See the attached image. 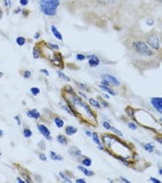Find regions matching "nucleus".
Masks as SVG:
<instances>
[{"label":"nucleus","instance_id":"obj_19","mask_svg":"<svg viewBox=\"0 0 162 183\" xmlns=\"http://www.w3.org/2000/svg\"><path fill=\"white\" fill-rule=\"evenodd\" d=\"M32 57H34V59H36V60L41 57V50L38 48V45H36L35 47H34V50H32Z\"/></svg>","mask_w":162,"mask_h":183},{"label":"nucleus","instance_id":"obj_32","mask_svg":"<svg viewBox=\"0 0 162 183\" xmlns=\"http://www.w3.org/2000/svg\"><path fill=\"white\" fill-rule=\"evenodd\" d=\"M30 77H32V72L29 71V70H24L23 71V77L24 79H29Z\"/></svg>","mask_w":162,"mask_h":183},{"label":"nucleus","instance_id":"obj_49","mask_svg":"<svg viewBox=\"0 0 162 183\" xmlns=\"http://www.w3.org/2000/svg\"><path fill=\"white\" fill-rule=\"evenodd\" d=\"M160 42H161V45H162V32L160 33Z\"/></svg>","mask_w":162,"mask_h":183},{"label":"nucleus","instance_id":"obj_34","mask_svg":"<svg viewBox=\"0 0 162 183\" xmlns=\"http://www.w3.org/2000/svg\"><path fill=\"white\" fill-rule=\"evenodd\" d=\"M103 126H104L105 129H107V130H111V128H112V126H111L108 121H104V123H103Z\"/></svg>","mask_w":162,"mask_h":183},{"label":"nucleus","instance_id":"obj_16","mask_svg":"<svg viewBox=\"0 0 162 183\" xmlns=\"http://www.w3.org/2000/svg\"><path fill=\"white\" fill-rule=\"evenodd\" d=\"M57 140H58L59 142L61 143L62 146H67L68 144V139L65 137V135H58V137H57Z\"/></svg>","mask_w":162,"mask_h":183},{"label":"nucleus","instance_id":"obj_25","mask_svg":"<svg viewBox=\"0 0 162 183\" xmlns=\"http://www.w3.org/2000/svg\"><path fill=\"white\" fill-rule=\"evenodd\" d=\"M55 125L58 126V128H63L64 127V120L62 119V118L58 117V116L55 118Z\"/></svg>","mask_w":162,"mask_h":183},{"label":"nucleus","instance_id":"obj_2","mask_svg":"<svg viewBox=\"0 0 162 183\" xmlns=\"http://www.w3.org/2000/svg\"><path fill=\"white\" fill-rule=\"evenodd\" d=\"M141 35L144 41L146 42L151 48L155 50L158 54H162V45L160 42V33L158 32V29L153 28L151 29L150 32L144 33L141 30Z\"/></svg>","mask_w":162,"mask_h":183},{"label":"nucleus","instance_id":"obj_47","mask_svg":"<svg viewBox=\"0 0 162 183\" xmlns=\"http://www.w3.org/2000/svg\"><path fill=\"white\" fill-rule=\"evenodd\" d=\"M86 134H87V136H92V133L89 131H86Z\"/></svg>","mask_w":162,"mask_h":183},{"label":"nucleus","instance_id":"obj_44","mask_svg":"<svg viewBox=\"0 0 162 183\" xmlns=\"http://www.w3.org/2000/svg\"><path fill=\"white\" fill-rule=\"evenodd\" d=\"M155 139H156L158 142H160L162 144V137H155Z\"/></svg>","mask_w":162,"mask_h":183},{"label":"nucleus","instance_id":"obj_4","mask_svg":"<svg viewBox=\"0 0 162 183\" xmlns=\"http://www.w3.org/2000/svg\"><path fill=\"white\" fill-rule=\"evenodd\" d=\"M84 1L94 9H109V11L118 9L122 2V0H84Z\"/></svg>","mask_w":162,"mask_h":183},{"label":"nucleus","instance_id":"obj_6","mask_svg":"<svg viewBox=\"0 0 162 183\" xmlns=\"http://www.w3.org/2000/svg\"><path fill=\"white\" fill-rule=\"evenodd\" d=\"M37 129H38V131L40 132L41 134L43 135L44 137L46 138L47 140H51L52 138H51V134H50V130L47 128L45 125H43V123H38L37 125Z\"/></svg>","mask_w":162,"mask_h":183},{"label":"nucleus","instance_id":"obj_42","mask_svg":"<svg viewBox=\"0 0 162 183\" xmlns=\"http://www.w3.org/2000/svg\"><path fill=\"white\" fill-rule=\"evenodd\" d=\"M76 182L78 183H85L86 182V180H85V179H76Z\"/></svg>","mask_w":162,"mask_h":183},{"label":"nucleus","instance_id":"obj_17","mask_svg":"<svg viewBox=\"0 0 162 183\" xmlns=\"http://www.w3.org/2000/svg\"><path fill=\"white\" fill-rule=\"evenodd\" d=\"M89 104L91 105V106L95 107V108H97V109H101V103H99L97 100H95V98H89Z\"/></svg>","mask_w":162,"mask_h":183},{"label":"nucleus","instance_id":"obj_21","mask_svg":"<svg viewBox=\"0 0 162 183\" xmlns=\"http://www.w3.org/2000/svg\"><path fill=\"white\" fill-rule=\"evenodd\" d=\"M74 83L76 84V86L81 89L82 91H90V88L88 86H86L85 84H82V83H80V82H74Z\"/></svg>","mask_w":162,"mask_h":183},{"label":"nucleus","instance_id":"obj_39","mask_svg":"<svg viewBox=\"0 0 162 183\" xmlns=\"http://www.w3.org/2000/svg\"><path fill=\"white\" fill-rule=\"evenodd\" d=\"M40 72H41V73H44V75H47V77H48V75H49V72L47 71L46 69H41V70H40Z\"/></svg>","mask_w":162,"mask_h":183},{"label":"nucleus","instance_id":"obj_51","mask_svg":"<svg viewBox=\"0 0 162 183\" xmlns=\"http://www.w3.org/2000/svg\"><path fill=\"white\" fill-rule=\"evenodd\" d=\"M2 135H3V131L2 130H0V137H2Z\"/></svg>","mask_w":162,"mask_h":183},{"label":"nucleus","instance_id":"obj_14","mask_svg":"<svg viewBox=\"0 0 162 183\" xmlns=\"http://www.w3.org/2000/svg\"><path fill=\"white\" fill-rule=\"evenodd\" d=\"M78 171H81V172L83 173V174L86 175V176H88V177H92L93 175H94V172H91V171L87 169L86 167H84V166H83V164H82V165H78Z\"/></svg>","mask_w":162,"mask_h":183},{"label":"nucleus","instance_id":"obj_50","mask_svg":"<svg viewBox=\"0 0 162 183\" xmlns=\"http://www.w3.org/2000/svg\"><path fill=\"white\" fill-rule=\"evenodd\" d=\"M159 174L162 176V167H159Z\"/></svg>","mask_w":162,"mask_h":183},{"label":"nucleus","instance_id":"obj_30","mask_svg":"<svg viewBox=\"0 0 162 183\" xmlns=\"http://www.w3.org/2000/svg\"><path fill=\"white\" fill-rule=\"evenodd\" d=\"M75 59L78 61H85L87 59V57H86L84 54H76V57H75Z\"/></svg>","mask_w":162,"mask_h":183},{"label":"nucleus","instance_id":"obj_12","mask_svg":"<svg viewBox=\"0 0 162 183\" xmlns=\"http://www.w3.org/2000/svg\"><path fill=\"white\" fill-rule=\"evenodd\" d=\"M78 160L81 161L82 164L85 166H91V164H92V160H91L89 157H87V156H84V155H82Z\"/></svg>","mask_w":162,"mask_h":183},{"label":"nucleus","instance_id":"obj_35","mask_svg":"<svg viewBox=\"0 0 162 183\" xmlns=\"http://www.w3.org/2000/svg\"><path fill=\"white\" fill-rule=\"evenodd\" d=\"M19 2H20V4L22 6H26L27 4H28L29 0H19Z\"/></svg>","mask_w":162,"mask_h":183},{"label":"nucleus","instance_id":"obj_53","mask_svg":"<svg viewBox=\"0 0 162 183\" xmlns=\"http://www.w3.org/2000/svg\"><path fill=\"white\" fill-rule=\"evenodd\" d=\"M159 22H160V23H161V24H162V16H161V17L159 18Z\"/></svg>","mask_w":162,"mask_h":183},{"label":"nucleus","instance_id":"obj_20","mask_svg":"<svg viewBox=\"0 0 162 183\" xmlns=\"http://www.w3.org/2000/svg\"><path fill=\"white\" fill-rule=\"evenodd\" d=\"M16 43L19 46H23L26 43V39L24 37H22V36H19V37L16 38Z\"/></svg>","mask_w":162,"mask_h":183},{"label":"nucleus","instance_id":"obj_45","mask_svg":"<svg viewBox=\"0 0 162 183\" xmlns=\"http://www.w3.org/2000/svg\"><path fill=\"white\" fill-rule=\"evenodd\" d=\"M120 180H122V182H127V183L130 182V181H129V180H127V179H125V178H122V177H120Z\"/></svg>","mask_w":162,"mask_h":183},{"label":"nucleus","instance_id":"obj_48","mask_svg":"<svg viewBox=\"0 0 162 183\" xmlns=\"http://www.w3.org/2000/svg\"><path fill=\"white\" fill-rule=\"evenodd\" d=\"M2 15H3V13H2V9H0V19L2 18Z\"/></svg>","mask_w":162,"mask_h":183},{"label":"nucleus","instance_id":"obj_7","mask_svg":"<svg viewBox=\"0 0 162 183\" xmlns=\"http://www.w3.org/2000/svg\"><path fill=\"white\" fill-rule=\"evenodd\" d=\"M86 57L88 59V64L92 68L97 67L99 65V63H101V60H99V58L96 54H89V56H86Z\"/></svg>","mask_w":162,"mask_h":183},{"label":"nucleus","instance_id":"obj_54","mask_svg":"<svg viewBox=\"0 0 162 183\" xmlns=\"http://www.w3.org/2000/svg\"><path fill=\"white\" fill-rule=\"evenodd\" d=\"M2 75H3V73L1 71H0V77H2Z\"/></svg>","mask_w":162,"mask_h":183},{"label":"nucleus","instance_id":"obj_31","mask_svg":"<svg viewBox=\"0 0 162 183\" xmlns=\"http://www.w3.org/2000/svg\"><path fill=\"white\" fill-rule=\"evenodd\" d=\"M47 46H49L52 50H59V48H60L58 44H53V43H50V42H48V43H47Z\"/></svg>","mask_w":162,"mask_h":183},{"label":"nucleus","instance_id":"obj_28","mask_svg":"<svg viewBox=\"0 0 162 183\" xmlns=\"http://www.w3.org/2000/svg\"><path fill=\"white\" fill-rule=\"evenodd\" d=\"M60 177L63 179L65 182H71V179H69V178H67V176H66V173H63V172H61L60 173Z\"/></svg>","mask_w":162,"mask_h":183},{"label":"nucleus","instance_id":"obj_1","mask_svg":"<svg viewBox=\"0 0 162 183\" xmlns=\"http://www.w3.org/2000/svg\"><path fill=\"white\" fill-rule=\"evenodd\" d=\"M122 44L131 62L140 71L158 68L162 62V54H158L146 44L141 29H132L125 35Z\"/></svg>","mask_w":162,"mask_h":183},{"label":"nucleus","instance_id":"obj_15","mask_svg":"<svg viewBox=\"0 0 162 183\" xmlns=\"http://www.w3.org/2000/svg\"><path fill=\"white\" fill-rule=\"evenodd\" d=\"M76 132H78V129L73 126H67L66 128H65V133H66V135H68V136H71V135L75 134Z\"/></svg>","mask_w":162,"mask_h":183},{"label":"nucleus","instance_id":"obj_9","mask_svg":"<svg viewBox=\"0 0 162 183\" xmlns=\"http://www.w3.org/2000/svg\"><path fill=\"white\" fill-rule=\"evenodd\" d=\"M68 154H69L71 157L78 159V158L82 156V151L78 149V146H69V148H68Z\"/></svg>","mask_w":162,"mask_h":183},{"label":"nucleus","instance_id":"obj_5","mask_svg":"<svg viewBox=\"0 0 162 183\" xmlns=\"http://www.w3.org/2000/svg\"><path fill=\"white\" fill-rule=\"evenodd\" d=\"M150 103L158 113L162 114V97H152Z\"/></svg>","mask_w":162,"mask_h":183},{"label":"nucleus","instance_id":"obj_55","mask_svg":"<svg viewBox=\"0 0 162 183\" xmlns=\"http://www.w3.org/2000/svg\"><path fill=\"white\" fill-rule=\"evenodd\" d=\"M0 155H1V152H0Z\"/></svg>","mask_w":162,"mask_h":183},{"label":"nucleus","instance_id":"obj_26","mask_svg":"<svg viewBox=\"0 0 162 183\" xmlns=\"http://www.w3.org/2000/svg\"><path fill=\"white\" fill-rule=\"evenodd\" d=\"M92 139H93V141L96 143V144H101V143L97 133H92Z\"/></svg>","mask_w":162,"mask_h":183},{"label":"nucleus","instance_id":"obj_24","mask_svg":"<svg viewBox=\"0 0 162 183\" xmlns=\"http://www.w3.org/2000/svg\"><path fill=\"white\" fill-rule=\"evenodd\" d=\"M32 132L30 129H28V128H24L23 129V136L25 138H29V137H32Z\"/></svg>","mask_w":162,"mask_h":183},{"label":"nucleus","instance_id":"obj_22","mask_svg":"<svg viewBox=\"0 0 162 183\" xmlns=\"http://www.w3.org/2000/svg\"><path fill=\"white\" fill-rule=\"evenodd\" d=\"M50 158H51L52 160H59V161H61L63 160V157H62L61 155H58V154H55V152H50Z\"/></svg>","mask_w":162,"mask_h":183},{"label":"nucleus","instance_id":"obj_10","mask_svg":"<svg viewBox=\"0 0 162 183\" xmlns=\"http://www.w3.org/2000/svg\"><path fill=\"white\" fill-rule=\"evenodd\" d=\"M53 65H55L57 67H60V68H64L63 67V59H62V56L59 52H55V56L52 57L51 59Z\"/></svg>","mask_w":162,"mask_h":183},{"label":"nucleus","instance_id":"obj_23","mask_svg":"<svg viewBox=\"0 0 162 183\" xmlns=\"http://www.w3.org/2000/svg\"><path fill=\"white\" fill-rule=\"evenodd\" d=\"M142 146L144 148L145 151L150 152V153H152V152H153L154 150H155V146H154L153 143H145V144H143Z\"/></svg>","mask_w":162,"mask_h":183},{"label":"nucleus","instance_id":"obj_41","mask_svg":"<svg viewBox=\"0 0 162 183\" xmlns=\"http://www.w3.org/2000/svg\"><path fill=\"white\" fill-rule=\"evenodd\" d=\"M15 119L17 120V123L18 125H21V121H20V116L17 115V116H15Z\"/></svg>","mask_w":162,"mask_h":183},{"label":"nucleus","instance_id":"obj_8","mask_svg":"<svg viewBox=\"0 0 162 183\" xmlns=\"http://www.w3.org/2000/svg\"><path fill=\"white\" fill-rule=\"evenodd\" d=\"M101 77L103 80H106L108 81L109 83L111 84V86H120V82H119L117 79H116L114 75H101Z\"/></svg>","mask_w":162,"mask_h":183},{"label":"nucleus","instance_id":"obj_38","mask_svg":"<svg viewBox=\"0 0 162 183\" xmlns=\"http://www.w3.org/2000/svg\"><path fill=\"white\" fill-rule=\"evenodd\" d=\"M150 180L152 181V182H154V183H160V182H161V181H160L159 179H156V178H154V177L151 178Z\"/></svg>","mask_w":162,"mask_h":183},{"label":"nucleus","instance_id":"obj_52","mask_svg":"<svg viewBox=\"0 0 162 183\" xmlns=\"http://www.w3.org/2000/svg\"><path fill=\"white\" fill-rule=\"evenodd\" d=\"M35 38H36V39H38V38H39V33H37V35L35 36Z\"/></svg>","mask_w":162,"mask_h":183},{"label":"nucleus","instance_id":"obj_29","mask_svg":"<svg viewBox=\"0 0 162 183\" xmlns=\"http://www.w3.org/2000/svg\"><path fill=\"white\" fill-rule=\"evenodd\" d=\"M30 92H32V95H38L39 93H40V89L38 88V87H32L30 88Z\"/></svg>","mask_w":162,"mask_h":183},{"label":"nucleus","instance_id":"obj_27","mask_svg":"<svg viewBox=\"0 0 162 183\" xmlns=\"http://www.w3.org/2000/svg\"><path fill=\"white\" fill-rule=\"evenodd\" d=\"M57 73H58L59 77H61V79H63L64 81H66V82H69V81H70L69 77H67V75H65V73H63V72L60 71V70H58V71H57Z\"/></svg>","mask_w":162,"mask_h":183},{"label":"nucleus","instance_id":"obj_13","mask_svg":"<svg viewBox=\"0 0 162 183\" xmlns=\"http://www.w3.org/2000/svg\"><path fill=\"white\" fill-rule=\"evenodd\" d=\"M51 32H52V34H53V36H55L58 40H60V41L63 40V36H62V34L60 33V30L55 27V25H51Z\"/></svg>","mask_w":162,"mask_h":183},{"label":"nucleus","instance_id":"obj_18","mask_svg":"<svg viewBox=\"0 0 162 183\" xmlns=\"http://www.w3.org/2000/svg\"><path fill=\"white\" fill-rule=\"evenodd\" d=\"M99 88H101V90L106 91L107 93H109L110 95H115V92L113 91V89L110 88V86H104V85H99Z\"/></svg>","mask_w":162,"mask_h":183},{"label":"nucleus","instance_id":"obj_37","mask_svg":"<svg viewBox=\"0 0 162 183\" xmlns=\"http://www.w3.org/2000/svg\"><path fill=\"white\" fill-rule=\"evenodd\" d=\"M129 128H130V129H132V130H136L137 129L136 125H135V123H129Z\"/></svg>","mask_w":162,"mask_h":183},{"label":"nucleus","instance_id":"obj_3","mask_svg":"<svg viewBox=\"0 0 162 183\" xmlns=\"http://www.w3.org/2000/svg\"><path fill=\"white\" fill-rule=\"evenodd\" d=\"M60 4H61L60 0H40L39 9L41 13L47 17H55L58 14Z\"/></svg>","mask_w":162,"mask_h":183},{"label":"nucleus","instance_id":"obj_33","mask_svg":"<svg viewBox=\"0 0 162 183\" xmlns=\"http://www.w3.org/2000/svg\"><path fill=\"white\" fill-rule=\"evenodd\" d=\"M111 130H112V131L114 132V133H115V134L117 135V136H120V137H122V132L119 131V130L115 129L114 127H112V128H111Z\"/></svg>","mask_w":162,"mask_h":183},{"label":"nucleus","instance_id":"obj_11","mask_svg":"<svg viewBox=\"0 0 162 183\" xmlns=\"http://www.w3.org/2000/svg\"><path fill=\"white\" fill-rule=\"evenodd\" d=\"M26 115L30 118H35V119H39L41 116L40 112L38 111L37 109H32V110H29V111L26 112Z\"/></svg>","mask_w":162,"mask_h":183},{"label":"nucleus","instance_id":"obj_36","mask_svg":"<svg viewBox=\"0 0 162 183\" xmlns=\"http://www.w3.org/2000/svg\"><path fill=\"white\" fill-rule=\"evenodd\" d=\"M39 157H40V159L42 161H46V155L44 154V153H40V155H39Z\"/></svg>","mask_w":162,"mask_h":183},{"label":"nucleus","instance_id":"obj_40","mask_svg":"<svg viewBox=\"0 0 162 183\" xmlns=\"http://www.w3.org/2000/svg\"><path fill=\"white\" fill-rule=\"evenodd\" d=\"M154 2L156 3L157 5H159V6H162V0H153Z\"/></svg>","mask_w":162,"mask_h":183},{"label":"nucleus","instance_id":"obj_46","mask_svg":"<svg viewBox=\"0 0 162 183\" xmlns=\"http://www.w3.org/2000/svg\"><path fill=\"white\" fill-rule=\"evenodd\" d=\"M101 104H103V105H104L105 107H109V105H108V103H106V102H104V100H101Z\"/></svg>","mask_w":162,"mask_h":183},{"label":"nucleus","instance_id":"obj_43","mask_svg":"<svg viewBox=\"0 0 162 183\" xmlns=\"http://www.w3.org/2000/svg\"><path fill=\"white\" fill-rule=\"evenodd\" d=\"M17 181H18V182H21V183H24V182H26L25 180H23V179H21L20 177H17Z\"/></svg>","mask_w":162,"mask_h":183}]
</instances>
